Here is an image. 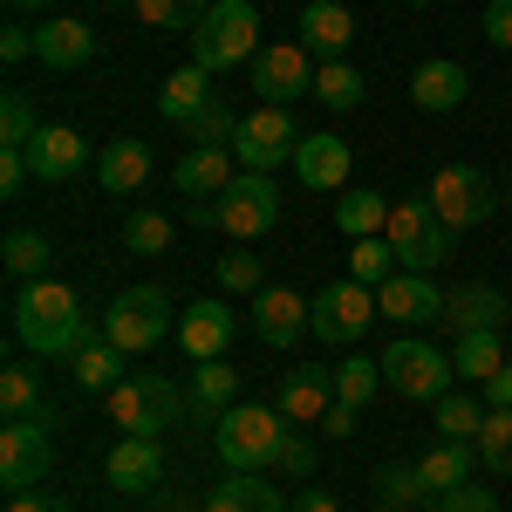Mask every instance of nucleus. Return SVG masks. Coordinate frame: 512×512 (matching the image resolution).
I'll use <instances>...</instances> for the list:
<instances>
[{
	"instance_id": "f704fd0d",
	"label": "nucleus",
	"mask_w": 512,
	"mask_h": 512,
	"mask_svg": "<svg viewBox=\"0 0 512 512\" xmlns=\"http://www.w3.org/2000/svg\"><path fill=\"white\" fill-rule=\"evenodd\" d=\"M0 260H7L14 280H48V260H55V253H48V239H41L35 226H14V233L0 239Z\"/></svg>"
},
{
	"instance_id": "f257e3e1",
	"label": "nucleus",
	"mask_w": 512,
	"mask_h": 512,
	"mask_svg": "<svg viewBox=\"0 0 512 512\" xmlns=\"http://www.w3.org/2000/svg\"><path fill=\"white\" fill-rule=\"evenodd\" d=\"M7 321H14V342L28 355H76L96 328H89V308H82V294L69 287V280H21L14 287V308H7Z\"/></svg>"
},
{
	"instance_id": "39448f33",
	"label": "nucleus",
	"mask_w": 512,
	"mask_h": 512,
	"mask_svg": "<svg viewBox=\"0 0 512 512\" xmlns=\"http://www.w3.org/2000/svg\"><path fill=\"white\" fill-rule=\"evenodd\" d=\"M383 239L396 246V267H410V274H431V267H444L451 260V226L431 212V198L410 192V198H390V226H383Z\"/></svg>"
},
{
	"instance_id": "4c0bfd02",
	"label": "nucleus",
	"mask_w": 512,
	"mask_h": 512,
	"mask_svg": "<svg viewBox=\"0 0 512 512\" xmlns=\"http://www.w3.org/2000/svg\"><path fill=\"white\" fill-rule=\"evenodd\" d=\"M478 465L512 478V410H485V424H478Z\"/></svg>"
},
{
	"instance_id": "393cba45",
	"label": "nucleus",
	"mask_w": 512,
	"mask_h": 512,
	"mask_svg": "<svg viewBox=\"0 0 512 512\" xmlns=\"http://www.w3.org/2000/svg\"><path fill=\"white\" fill-rule=\"evenodd\" d=\"M506 315H512V294L485 287V280H465V287L444 294V328H458V335H472V328H506Z\"/></svg>"
},
{
	"instance_id": "f8f14e48",
	"label": "nucleus",
	"mask_w": 512,
	"mask_h": 512,
	"mask_svg": "<svg viewBox=\"0 0 512 512\" xmlns=\"http://www.w3.org/2000/svg\"><path fill=\"white\" fill-rule=\"evenodd\" d=\"M315 55L301 48V41H267L260 55H253V96L260 103H280V110H294L301 96H315Z\"/></svg>"
},
{
	"instance_id": "c85d7f7f",
	"label": "nucleus",
	"mask_w": 512,
	"mask_h": 512,
	"mask_svg": "<svg viewBox=\"0 0 512 512\" xmlns=\"http://www.w3.org/2000/svg\"><path fill=\"white\" fill-rule=\"evenodd\" d=\"M185 396H192V417H198V424H219V417L239 403V369H226V355H219V362H192Z\"/></svg>"
},
{
	"instance_id": "f3484780",
	"label": "nucleus",
	"mask_w": 512,
	"mask_h": 512,
	"mask_svg": "<svg viewBox=\"0 0 512 512\" xmlns=\"http://www.w3.org/2000/svg\"><path fill=\"white\" fill-rule=\"evenodd\" d=\"M35 62H41V69H55V76L89 69V62H96V28H89V21H69V14L41 21V28H35Z\"/></svg>"
},
{
	"instance_id": "49530a36",
	"label": "nucleus",
	"mask_w": 512,
	"mask_h": 512,
	"mask_svg": "<svg viewBox=\"0 0 512 512\" xmlns=\"http://www.w3.org/2000/svg\"><path fill=\"white\" fill-rule=\"evenodd\" d=\"M130 14L151 21V28H198V21L212 14V0H137Z\"/></svg>"
},
{
	"instance_id": "c9c22d12",
	"label": "nucleus",
	"mask_w": 512,
	"mask_h": 512,
	"mask_svg": "<svg viewBox=\"0 0 512 512\" xmlns=\"http://www.w3.org/2000/svg\"><path fill=\"white\" fill-rule=\"evenodd\" d=\"M362 96H369V82H362L355 62H321L315 69V103H328V110H355Z\"/></svg>"
},
{
	"instance_id": "864d4df0",
	"label": "nucleus",
	"mask_w": 512,
	"mask_h": 512,
	"mask_svg": "<svg viewBox=\"0 0 512 512\" xmlns=\"http://www.w3.org/2000/svg\"><path fill=\"white\" fill-rule=\"evenodd\" d=\"M485 41H499L512 55V0H492V7H485Z\"/></svg>"
},
{
	"instance_id": "3c124183",
	"label": "nucleus",
	"mask_w": 512,
	"mask_h": 512,
	"mask_svg": "<svg viewBox=\"0 0 512 512\" xmlns=\"http://www.w3.org/2000/svg\"><path fill=\"white\" fill-rule=\"evenodd\" d=\"M0 62H35V35H28L21 21L0 28Z\"/></svg>"
},
{
	"instance_id": "09e8293b",
	"label": "nucleus",
	"mask_w": 512,
	"mask_h": 512,
	"mask_svg": "<svg viewBox=\"0 0 512 512\" xmlns=\"http://www.w3.org/2000/svg\"><path fill=\"white\" fill-rule=\"evenodd\" d=\"M274 472H287V478H308L315 472V444L301 431H287V444H280V458H274Z\"/></svg>"
},
{
	"instance_id": "4468645a",
	"label": "nucleus",
	"mask_w": 512,
	"mask_h": 512,
	"mask_svg": "<svg viewBox=\"0 0 512 512\" xmlns=\"http://www.w3.org/2000/svg\"><path fill=\"white\" fill-rule=\"evenodd\" d=\"M253 335H260L267 349L308 342V335H315V301L294 294V287H260V294H253Z\"/></svg>"
},
{
	"instance_id": "58836bf2",
	"label": "nucleus",
	"mask_w": 512,
	"mask_h": 512,
	"mask_svg": "<svg viewBox=\"0 0 512 512\" xmlns=\"http://www.w3.org/2000/svg\"><path fill=\"white\" fill-rule=\"evenodd\" d=\"M376 499H383V512H410V506H424L431 492H424V472L417 465H383L376 472Z\"/></svg>"
},
{
	"instance_id": "aec40b11",
	"label": "nucleus",
	"mask_w": 512,
	"mask_h": 512,
	"mask_svg": "<svg viewBox=\"0 0 512 512\" xmlns=\"http://www.w3.org/2000/svg\"><path fill=\"white\" fill-rule=\"evenodd\" d=\"M301 48H308L315 62H349L355 14L342 0H308V7H301Z\"/></svg>"
},
{
	"instance_id": "9b49d317",
	"label": "nucleus",
	"mask_w": 512,
	"mask_h": 512,
	"mask_svg": "<svg viewBox=\"0 0 512 512\" xmlns=\"http://www.w3.org/2000/svg\"><path fill=\"white\" fill-rule=\"evenodd\" d=\"M212 219H219V233H233L239 246H253L260 233H274V219H280L274 178H267V171H239L233 185L212 198Z\"/></svg>"
},
{
	"instance_id": "4d7b16f0",
	"label": "nucleus",
	"mask_w": 512,
	"mask_h": 512,
	"mask_svg": "<svg viewBox=\"0 0 512 512\" xmlns=\"http://www.w3.org/2000/svg\"><path fill=\"white\" fill-rule=\"evenodd\" d=\"M294 512H342V506H335V492H321V485H308V492L294 499Z\"/></svg>"
},
{
	"instance_id": "2eb2a0df",
	"label": "nucleus",
	"mask_w": 512,
	"mask_h": 512,
	"mask_svg": "<svg viewBox=\"0 0 512 512\" xmlns=\"http://www.w3.org/2000/svg\"><path fill=\"white\" fill-rule=\"evenodd\" d=\"M444 294H451V287H437L431 274H410V267H403V274H390L376 287V308H383V321H396V328H417V321L431 328V321H444Z\"/></svg>"
},
{
	"instance_id": "052dcab7",
	"label": "nucleus",
	"mask_w": 512,
	"mask_h": 512,
	"mask_svg": "<svg viewBox=\"0 0 512 512\" xmlns=\"http://www.w3.org/2000/svg\"><path fill=\"white\" fill-rule=\"evenodd\" d=\"M506 185H512V171H506Z\"/></svg>"
},
{
	"instance_id": "dca6fc26",
	"label": "nucleus",
	"mask_w": 512,
	"mask_h": 512,
	"mask_svg": "<svg viewBox=\"0 0 512 512\" xmlns=\"http://www.w3.org/2000/svg\"><path fill=\"white\" fill-rule=\"evenodd\" d=\"M28 164H35L41 185H69V178L89 171V137L69 130V123H41L35 144H28Z\"/></svg>"
},
{
	"instance_id": "6e6552de",
	"label": "nucleus",
	"mask_w": 512,
	"mask_h": 512,
	"mask_svg": "<svg viewBox=\"0 0 512 512\" xmlns=\"http://www.w3.org/2000/svg\"><path fill=\"white\" fill-rule=\"evenodd\" d=\"M294 151H301V123H294V110H280V103H253V110L239 117V137H233L239 171L294 164Z\"/></svg>"
},
{
	"instance_id": "37998d69",
	"label": "nucleus",
	"mask_w": 512,
	"mask_h": 512,
	"mask_svg": "<svg viewBox=\"0 0 512 512\" xmlns=\"http://www.w3.org/2000/svg\"><path fill=\"white\" fill-rule=\"evenodd\" d=\"M431 417H437V437H478V424H485V403L478 396H437L431 403Z\"/></svg>"
},
{
	"instance_id": "bb28decb",
	"label": "nucleus",
	"mask_w": 512,
	"mask_h": 512,
	"mask_svg": "<svg viewBox=\"0 0 512 512\" xmlns=\"http://www.w3.org/2000/svg\"><path fill=\"white\" fill-rule=\"evenodd\" d=\"M417 472H424V492H431V499L458 492V485H472V478H478V451H472V437H444L437 451H424V458H417Z\"/></svg>"
},
{
	"instance_id": "f03ea898",
	"label": "nucleus",
	"mask_w": 512,
	"mask_h": 512,
	"mask_svg": "<svg viewBox=\"0 0 512 512\" xmlns=\"http://www.w3.org/2000/svg\"><path fill=\"white\" fill-rule=\"evenodd\" d=\"M185 410H192V396L158 369H130L117 390L103 396V417L117 424V437H164L171 424H185Z\"/></svg>"
},
{
	"instance_id": "20e7f679",
	"label": "nucleus",
	"mask_w": 512,
	"mask_h": 512,
	"mask_svg": "<svg viewBox=\"0 0 512 512\" xmlns=\"http://www.w3.org/2000/svg\"><path fill=\"white\" fill-rule=\"evenodd\" d=\"M260 55V14L253 0H212V14L192 28V62L226 76V69H253Z\"/></svg>"
},
{
	"instance_id": "bf43d9fd",
	"label": "nucleus",
	"mask_w": 512,
	"mask_h": 512,
	"mask_svg": "<svg viewBox=\"0 0 512 512\" xmlns=\"http://www.w3.org/2000/svg\"><path fill=\"white\" fill-rule=\"evenodd\" d=\"M410 7H431V0H410Z\"/></svg>"
},
{
	"instance_id": "de8ad7c7",
	"label": "nucleus",
	"mask_w": 512,
	"mask_h": 512,
	"mask_svg": "<svg viewBox=\"0 0 512 512\" xmlns=\"http://www.w3.org/2000/svg\"><path fill=\"white\" fill-rule=\"evenodd\" d=\"M437 512H499V492H492L485 478H472V485L444 492V499H437Z\"/></svg>"
},
{
	"instance_id": "e2e57ef3",
	"label": "nucleus",
	"mask_w": 512,
	"mask_h": 512,
	"mask_svg": "<svg viewBox=\"0 0 512 512\" xmlns=\"http://www.w3.org/2000/svg\"><path fill=\"white\" fill-rule=\"evenodd\" d=\"M171 512H178V506H171Z\"/></svg>"
},
{
	"instance_id": "cd10ccee",
	"label": "nucleus",
	"mask_w": 512,
	"mask_h": 512,
	"mask_svg": "<svg viewBox=\"0 0 512 512\" xmlns=\"http://www.w3.org/2000/svg\"><path fill=\"white\" fill-rule=\"evenodd\" d=\"M69 369H76V383L89 396H110L123 383V376H130V355L117 349V342H110V335H103V328H96V335H89V342H82L76 355H69Z\"/></svg>"
},
{
	"instance_id": "79ce46f5",
	"label": "nucleus",
	"mask_w": 512,
	"mask_h": 512,
	"mask_svg": "<svg viewBox=\"0 0 512 512\" xmlns=\"http://www.w3.org/2000/svg\"><path fill=\"white\" fill-rule=\"evenodd\" d=\"M35 103H28V96H21V89H7V96H0V151H28V144H35Z\"/></svg>"
},
{
	"instance_id": "13d9d810",
	"label": "nucleus",
	"mask_w": 512,
	"mask_h": 512,
	"mask_svg": "<svg viewBox=\"0 0 512 512\" xmlns=\"http://www.w3.org/2000/svg\"><path fill=\"white\" fill-rule=\"evenodd\" d=\"M14 14H41V7H55V0H7Z\"/></svg>"
},
{
	"instance_id": "a878e982",
	"label": "nucleus",
	"mask_w": 512,
	"mask_h": 512,
	"mask_svg": "<svg viewBox=\"0 0 512 512\" xmlns=\"http://www.w3.org/2000/svg\"><path fill=\"white\" fill-rule=\"evenodd\" d=\"M233 178H239V158H233V151H198V144H192L185 158L171 164V185H178L185 198H219Z\"/></svg>"
},
{
	"instance_id": "473e14b6",
	"label": "nucleus",
	"mask_w": 512,
	"mask_h": 512,
	"mask_svg": "<svg viewBox=\"0 0 512 512\" xmlns=\"http://www.w3.org/2000/svg\"><path fill=\"white\" fill-rule=\"evenodd\" d=\"M335 226H342L349 239H376L383 226H390V198L369 192V185H349L342 205H335Z\"/></svg>"
},
{
	"instance_id": "0eeeda50",
	"label": "nucleus",
	"mask_w": 512,
	"mask_h": 512,
	"mask_svg": "<svg viewBox=\"0 0 512 512\" xmlns=\"http://www.w3.org/2000/svg\"><path fill=\"white\" fill-rule=\"evenodd\" d=\"M123 355H151L164 335H178V315H171V301H164V287H123L117 301L103 308L96 321Z\"/></svg>"
},
{
	"instance_id": "a19ab883",
	"label": "nucleus",
	"mask_w": 512,
	"mask_h": 512,
	"mask_svg": "<svg viewBox=\"0 0 512 512\" xmlns=\"http://www.w3.org/2000/svg\"><path fill=\"white\" fill-rule=\"evenodd\" d=\"M390 274H403L396 267V246L383 233L376 239H355V253H349V280H362V287H383Z\"/></svg>"
},
{
	"instance_id": "1a4fd4ad",
	"label": "nucleus",
	"mask_w": 512,
	"mask_h": 512,
	"mask_svg": "<svg viewBox=\"0 0 512 512\" xmlns=\"http://www.w3.org/2000/svg\"><path fill=\"white\" fill-rule=\"evenodd\" d=\"M431 212L451 226V233H472V226H485L499 205H492V178L478 171V164H437L431 171Z\"/></svg>"
},
{
	"instance_id": "6ab92c4d",
	"label": "nucleus",
	"mask_w": 512,
	"mask_h": 512,
	"mask_svg": "<svg viewBox=\"0 0 512 512\" xmlns=\"http://www.w3.org/2000/svg\"><path fill=\"white\" fill-rule=\"evenodd\" d=\"M349 164L355 151L335 137V130H315V137H301V151H294V178L308 185V192H349Z\"/></svg>"
},
{
	"instance_id": "5fc2aeb1",
	"label": "nucleus",
	"mask_w": 512,
	"mask_h": 512,
	"mask_svg": "<svg viewBox=\"0 0 512 512\" xmlns=\"http://www.w3.org/2000/svg\"><path fill=\"white\" fill-rule=\"evenodd\" d=\"M355 424H362V410H355V403H335V410L321 417V437H335V444H342V437H355Z\"/></svg>"
},
{
	"instance_id": "ea45409f",
	"label": "nucleus",
	"mask_w": 512,
	"mask_h": 512,
	"mask_svg": "<svg viewBox=\"0 0 512 512\" xmlns=\"http://www.w3.org/2000/svg\"><path fill=\"white\" fill-rule=\"evenodd\" d=\"M185 137H192L198 151H233V137H239V117L226 110V103H219V96H212V103H205V110H198V117L185 123Z\"/></svg>"
},
{
	"instance_id": "680f3d73",
	"label": "nucleus",
	"mask_w": 512,
	"mask_h": 512,
	"mask_svg": "<svg viewBox=\"0 0 512 512\" xmlns=\"http://www.w3.org/2000/svg\"><path fill=\"white\" fill-rule=\"evenodd\" d=\"M506 294H512V287H506Z\"/></svg>"
},
{
	"instance_id": "c03bdc74",
	"label": "nucleus",
	"mask_w": 512,
	"mask_h": 512,
	"mask_svg": "<svg viewBox=\"0 0 512 512\" xmlns=\"http://www.w3.org/2000/svg\"><path fill=\"white\" fill-rule=\"evenodd\" d=\"M123 246H130L137 260H158L164 246H171V219H164V212H130V219H123Z\"/></svg>"
},
{
	"instance_id": "8fccbe9b",
	"label": "nucleus",
	"mask_w": 512,
	"mask_h": 512,
	"mask_svg": "<svg viewBox=\"0 0 512 512\" xmlns=\"http://www.w3.org/2000/svg\"><path fill=\"white\" fill-rule=\"evenodd\" d=\"M28 178H35L28 151H0V198H21V192H28Z\"/></svg>"
},
{
	"instance_id": "2f4dec72",
	"label": "nucleus",
	"mask_w": 512,
	"mask_h": 512,
	"mask_svg": "<svg viewBox=\"0 0 512 512\" xmlns=\"http://www.w3.org/2000/svg\"><path fill=\"white\" fill-rule=\"evenodd\" d=\"M212 103V69H198V62H185L178 76H164V89H158V110L171 123H192L198 110Z\"/></svg>"
},
{
	"instance_id": "6e6d98bb",
	"label": "nucleus",
	"mask_w": 512,
	"mask_h": 512,
	"mask_svg": "<svg viewBox=\"0 0 512 512\" xmlns=\"http://www.w3.org/2000/svg\"><path fill=\"white\" fill-rule=\"evenodd\" d=\"M478 390H485V410H512V362L499 369V376H485Z\"/></svg>"
},
{
	"instance_id": "a211bd4d",
	"label": "nucleus",
	"mask_w": 512,
	"mask_h": 512,
	"mask_svg": "<svg viewBox=\"0 0 512 512\" xmlns=\"http://www.w3.org/2000/svg\"><path fill=\"white\" fill-rule=\"evenodd\" d=\"M274 410L287 417V424H294V431H301V424L315 431L321 417L335 410V369H287V376H280Z\"/></svg>"
},
{
	"instance_id": "412c9836",
	"label": "nucleus",
	"mask_w": 512,
	"mask_h": 512,
	"mask_svg": "<svg viewBox=\"0 0 512 512\" xmlns=\"http://www.w3.org/2000/svg\"><path fill=\"white\" fill-rule=\"evenodd\" d=\"M233 335H239V321H233L226 301H192V308L178 315V342H185L192 362H219V355L233 349Z\"/></svg>"
},
{
	"instance_id": "e433bc0d",
	"label": "nucleus",
	"mask_w": 512,
	"mask_h": 512,
	"mask_svg": "<svg viewBox=\"0 0 512 512\" xmlns=\"http://www.w3.org/2000/svg\"><path fill=\"white\" fill-rule=\"evenodd\" d=\"M383 390V362H369V355H349V362H335V403H355V410H369V396Z\"/></svg>"
},
{
	"instance_id": "7c9ffc66",
	"label": "nucleus",
	"mask_w": 512,
	"mask_h": 512,
	"mask_svg": "<svg viewBox=\"0 0 512 512\" xmlns=\"http://www.w3.org/2000/svg\"><path fill=\"white\" fill-rule=\"evenodd\" d=\"M451 362H458V376H465V383H485V376H499V369L512 362L506 328H472V335H458Z\"/></svg>"
},
{
	"instance_id": "ddd939ff",
	"label": "nucleus",
	"mask_w": 512,
	"mask_h": 512,
	"mask_svg": "<svg viewBox=\"0 0 512 512\" xmlns=\"http://www.w3.org/2000/svg\"><path fill=\"white\" fill-rule=\"evenodd\" d=\"M369 321H383L376 287H362V280H335V287H321V294H315V342H328V349H342V342H355V335H369Z\"/></svg>"
},
{
	"instance_id": "a18cd8bd",
	"label": "nucleus",
	"mask_w": 512,
	"mask_h": 512,
	"mask_svg": "<svg viewBox=\"0 0 512 512\" xmlns=\"http://www.w3.org/2000/svg\"><path fill=\"white\" fill-rule=\"evenodd\" d=\"M219 287H226V294H260V287H267V260H260L253 246H233V253L219 260Z\"/></svg>"
},
{
	"instance_id": "4be33fe9",
	"label": "nucleus",
	"mask_w": 512,
	"mask_h": 512,
	"mask_svg": "<svg viewBox=\"0 0 512 512\" xmlns=\"http://www.w3.org/2000/svg\"><path fill=\"white\" fill-rule=\"evenodd\" d=\"M96 185H103V198H137L151 185V144H137V137L103 144L96 151Z\"/></svg>"
},
{
	"instance_id": "5701e85b",
	"label": "nucleus",
	"mask_w": 512,
	"mask_h": 512,
	"mask_svg": "<svg viewBox=\"0 0 512 512\" xmlns=\"http://www.w3.org/2000/svg\"><path fill=\"white\" fill-rule=\"evenodd\" d=\"M103 478H110L117 492H151V485H164L158 437H117V444H110V458H103Z\"/></svg>"
},
{
	"instance_id": "72a5a7b5",
	"label": "nucleus",
	"mask_w": 512,
	"mask_h": 512,
	"mask_svg": "<svg viewBox=\"0 0 512 512\" xmlns=\"http://www.w3.org/2000/svg\"><path fill=\"white\" fill-rule=\"evenodd\" d=\"M0 410H7V424H14V417H48L35 362H7V369H0Z\"/></svg>"
},
{
	"instance_id": "603ef678",
	"label": "nucleus",
	"mask_w": 512,
	"mask_h": 512,
	"mask_svg": "<svg viewBox=\"0 0 512 512\" xmlns=\"http://www.w3.org/2000/svg\"><path fill=\"white\" fill-rule=\"evenodd\" d=\"M7 512H76V506H69V499H55V492H41V485H35V492H7Z\"/></svg>"
},
{
	"instance_id": "b1692460",
	"label": "nucleus",
	"mask_w": 512,
	"mask_h": 512,
	"mask_svg": "<svg viewBox=\"0 0 512 512\" xmlns=\"http://www.w3.org/2000/svg\"><path fill=\"white\" fill-rule=\"evenodd\" d=\"M410 96H417V110H458L465 96H472V69L465 62H451V55H431V62H417V76H410Z\"/></svg>"
},
{
	"instance_id": "7ed1b4c3",
	"label": "nucleus",
	"mask_w": 512,
	"mask_h": 512,
	"mask_svg": "<svg viewBox=\"0 0 512 512\" xmlns=\"http://www.w3.org/2000/svg\"><path fill=\"white\" fill-rule=\"evenodd\" d=\"M287 431H294V424H287L280 410H267V403H233V410L212 424V451H219L226 472H274Z\"/></svg>"
},
{
	"instance_id": "c756f323",
	"label": "nucleus",
	"mask_w": 512,
	"mask_h": 512,
	"mask_svg": "<svg viewBox=\"0 0 512 512\" xmlns=\"http://www.w3.org/2000/svg\"><path fill=\"white\" fill-rule=\"evenodd\" d=\"M205 512H287V499L274 492L267 472H233L205 492Z\"/></svg>"
},
{
	"instance_id": "423d86ee",
	"label": "nucleus",
	"mask_w": 512,
	"mask_h": 512,
	"mask_svg": "<svg viewBox=\"0 0 512 512\" xmlns=\"http://www.w3.org/2000/svg\"><path fill=\"white\" fill-rule=\"evenodd\" d=\"M376 362H383V383L396 396H410V403H437V396H451V383H458V362L437 349V342H424V335H396Z\"/></svg>"
},
{
	"instance_id": "9d476101",
	"label": "nucleus",
	"mask_w": 512,
	"mask_h": 512,
	"mask_svg": "<svg viewBox=\"0 0 512 512\" xmlns=\"http://www.w3.org/2000/svg\"><path fill=\"white\" fill-rule=\"evenodd\" d=\"M55 410L48 417H14L7 431H0V485L7 492H35L41 478L55 472Z\"/></svg>"
}]
</instances>
